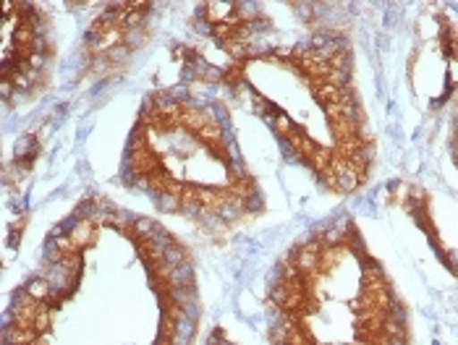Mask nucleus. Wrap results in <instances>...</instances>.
<instances>
[{"instance_id": "f257e3e1", "label": "nucleus", "mask_w": 458, "mask_h": 345, "mask_svg": "<svg viewBox=\"0 0 458 345\" xmlns=\"http://www.w3.org/2000/svg\"><path fill=\"white\" fill-rule=\"evenodd\" d=\"M199 319L186 243L160 220L87 197L45 239L3 345H194Z\"/></svg>"}, {"instance_id": "423d86ee", "label": "nucleus", "mask_w": 458, "mask_h": 345, "mask_svg": "<svg viewBox=\"0 0 458 345\" xmlns=\"http://www.w3.org/2000/svg\"><path fill=\"white\" fill-rule=\"evenodd\" d=\"M451 152H454V163L458 171V100H456V115H454V129H451Z\"/></svg>"}, {"instance_id": "f03ea898", "label": "nucleus", "mask_w": 458, "mask_h": 345, "mask_svg": "<svg viewBox=\"0 0 458 345\" xmlns=\"http://www.w3.org/2000/svg\"><path fill=\"white\" fill-rule=\"evenodd\" d=\"M205 5L202 39L183 50L197 73L259 118L333 194H353L375 165V131L356 87L352 37L318 5Z\"/></svg>"}, {"instance_id": "20e7f679", "label": "nucleus", "mask_w": 458, "mask_h": 345, "mask_svg": "<svg viewBox=\"0 0 458 345\" xmlns=\"http://www.w3.org/2000/svg\"><path fill=\"white\" fill-rule=\"evenodd\" d=\"M265 316L270 345H411L409 309L352 215L283 251Z\"/></svg>"}, {"instance_id": "39448f33", "label": "nucleus", "mask_w": 458, "mask_h": 345, "mask_svg": "<svg viewBox=\"0 0 458 345\" xmlns=\"http://www.w3.org/2000/svg\"><path fill=\"white\" fill-rule=\"evenodd\" d=\"M3 29V63L16 58L13 66L3 69V97L5 103L11 97H35L55 55L50 19L42 8L30 3H5Z\"/></svg>"}, {"instance_id": "7ed1b4c3", "label": "nucleus", "mask_w": 458, "mask_h": 345, "mask_svg": "<svg viewBox=\"0 0 458 345\" xmlns=\"http://www.w3.org/2000/svg\"><path fill=\"white\" fill-rule=\"evenodd\" d=\"M121 181L168 217L212 239L265 215V194L223 105L183 84L152 89L126 139Z\"/></svg>"}]
</instances>
